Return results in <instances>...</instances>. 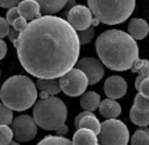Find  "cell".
<instances>
[{
	"label": "cell",
	"instance_id": "1",
	"mask_svg": "<svg viewBox=\"0 0 149 145\" xmlns=\"http://www.w3.org/2000/svg\"><path fill=\"white\" fill-rule=\"evenodd\" d=\"M25 71L36 78H59L78 62L81 42L68 20L44 15L28 22L15 42Z\"/></svg>",
	"mask_w": 149,
	"mask_h": 145
},
{
	"label": "cell",
	"instance_id": "2",
	"mask_svg": "<svg viewBox=\"0 0 149 145\" xmlns=\"http://www.w3.org/2000/svg\"><path fill=\"white\" fill-rule=\"evenodd\" d=\"M96 53L102 63L113 71L132 69L139 58V46L130 33L119 29L106 31L96 38Z\"/></svg>",
	"mask_w": 149,
	"mask_h": 145
},
{
	"label": "cell",
	"instance_id": "3",
	"mask_svg": "<svg viewBox=\"0 0 149 145\" xmlns=\"http://www.w3.org/2000/svg\"><path fill=\"white\" fill-rule=\"evenodd\" d=\"M0 99L12 111H26L37 99V86L26 75H13L0 89Z\"/></svg>",
	"mask_w": 149,
	"mask_h": 145
},
{
	"label": "cell",
	"instance_id": "4",
	"mask_svg": "<svg viewBox=\"0 0 149 145\" xmlns=\"http://www.w3.org/2000/svg\"><path fill=\"white\" fill-rule=\"evenodd\" d=\"M33 117L37 125L45 131H56L68 120V107L65 102L50 95L34 103Z\"/></svg>",
	"mask_w": 149,
	"mask_h": 145
},
{
	"label": "cell",
	"instance_id": "5",
	"mask_svg": "<svg viewBox=\"0 0 149 145\" xmlns=\"http://www.w3.org/2000/svg\"><path fill=\"white\" fill-rule=\"evenodd\" d=\"M87 4L94 16L107 25L124 22L135 9V0H87Z\"/></svg>",
	"mask_w": 149,
	"mask_h": 145
},
{
	"label": "cell",
	"instance_id": "6",
	"mask_svg": "<svg viewBox=\"0 0 149 145\" xmlns=\"http://www.w3.org/2000/svg\"><path fill=\"white\" fill-rule=\"evenodd\" d=\"M98 139L102 145H127L130 141V131L118 117L107 119L102 123Z\"/></svg>",
	"mask_w": 149,
	"mask_h": 145
},
{
	"label": "cell",
	"instance_id": "7",
	"mask_svg": "<svg viewBox=\"0 0 149 145\" xmlns=\"http://www.w3.org/2000/svg\"><path fill=\"white\" fill-rule=\"evenodd\" d=\"M59 84L63 94L68 96H81L88 86L87 75L79 67L71 69L66 74L59 77Z\"/></svg>",
	"mask_w": 149,
	"mask_h": 145
},
{
	"label": "cell",
	"instance_id": "8",
	"mask_svg": "<svg viewBox=\"0 0 149 145\" xmlns=\"http://www.w3.org/2000/svg\"><path fill=\"white\" fill-rule=\"evenodd\" d=\"M37 123L34 117L29 115H20L11 123V128L13 131V136L20 142L32 141L37 136Z\"/></svg>",
	"mask_w": 149,
	"mask_h": 145
},
{
	"label": "cell",
	"instance_id": "9",
	"mask_svg": "<svg viewBox=\"0 0 149 145\" xmlns=\"http://www.w3.org/2000/svg\"><path fill=\"white\" fill-rule=\"evenodd\" d=\"M130 119L139 127L149 125V96L137 92L133 100V106L130 111Z\"/></svg>",
	"mask_w": 149,
	"mask_h": 145
},
{
	"label": "cell",
	"instance_id": "10",
	"mask_svg": "<svg viewBox=\"0 0 149 145\" xmlns=\"http://www.w3.org/2000/svg\"><path fill=\"white\" fill-rule=\"evenodd\" d=\"M66 16H68V21L77 31H82V29L88 28L93 24V19H94L91 9L88 7L79 6V4H75L68 12Z\"/></svg>",
	"mask_w": 149,
	"mask_h": 145
},
{
	"label": "cell",
	"instance_id": "11",
	"mask_svg": "<svg viewBox=\"0 0 149 145\" xmlns=\"http://www.w3.org/2000/svg\"><path fill=\"white\" fill-rule=\"evenodd\" d=\"M77 67H79L87 75L88 84H96L104 75V67L102 65V61H98L93 57H84L82 59H78Z\"/></svg>",
	"mask_w": 149,
	"mask_h": 145
},
{
	"label": "cell",
	"instance_id": "12",
	"mask_svg": "<svg viewBox=\"0 0 149 145\" xmlns=\"http://www.w3.org/2000/svg\"><path fill=\"white\" fill-rule=\"evenodd\" d=\"M104 92L108 98L111 99H120L127 94L128 90V84H127L125 79L120 75H112L110 78L106 79L103 87Z\"/></svg>",
	"mask_w": 149,
	"mask_h": 145
},
{
	"label": "cell",
	"instance_id": "13",
	"mask_svg": "<svg viewBox=\"0 0 149 145\" xmlns=\"http://www.w3.org/2000/svg\"><path fill=\"white\" fill-rule=\"evenodd\" d=\"M17 7H19L20 15L25 17L28 21H32V20L38 19V17L42 16L41 7L36 0H23V1H20L17 4Z\"/></svg>",
	"mask_w": 149,
	"mask_h": 145
},
{
	"label": "cell",
	"instance_id": "14",
	"mask_svg": "<svg viewBox=\"0 0 149 145\" xmlns=\"http://www.w3.org/2000/svg\"><path fill=\"white\" fill-rule=\"evenodd\" d=\"M99 112L103 117L106 119H116L119 115L121 114V107L120 104L116 102V99H104L100 102L99 106Z\"/></svg>",
	"mask_w": 149,
	"mask_h": 145
},
{
	"label": "cell",
	"instance_id": "15",
	"mask_svg": "<svg viewBox=\"0 0 149 145\" xmlns=\"http://www.w3.org/2000/svg\"><path fill=\"white\" fill-rule=\"evenodd\" d=\"M128 33L135 40H143L148 36L149 33V25L148 22L143 19H132L128 24Z\"/></svg>",
	"mask_w": 149,
	"mask_h": 145
},
{
	"label": "cell",
	"instance_id": "16",
	"mask_svg": "<svg viewBox=\"0 0 149 145\" xmlns=\"http://www.w3.org/2000/svg\"><path fill=\"white\" fill-rule=\"evenodd\" d=\"M99 142V139L94 131L88 128H78V131L74 133L73 144H88L96 145Z\"/></svg>",
	"mask_w": 149,
	"mask_h": 145
},
{
	"label": "cell",
	"instance_id": "17",
	"mask_svg": "<svg viewBox=\"0 0 149 145\" xmlns=\"http://www.w3.org/2000/svg\"><path fill=\"white\" fill-rule=\"evenodd\" d=\"M41 7L42 15H56L65 8L68 0H36Z\"/></svg>",
	"mask_w": 149,
	"mask_h": 145
},
{
	"label": "cell",
	"instance_id": "18",
	"mask_svg": "<svg viewBox=\"0 0 149 145\" xmlns=\"http://www.w3.org/2000/svg\"><path fill=\"white\" fill-rule=\"evenodd\" d=\"M36 86L40 91H45L49 95H57L62 91L59 79L57 78H38L36 82Z\"/></svg>",
	"mask_w": 149,
	"mask_h": 145
},
{
	"label": "cell",
	"instance_id": "19",
	"mask_svg": "<svg viewBox=\"0 0 149 145\" xmlns=\"http://www.w3.org/2000/svg\"><path fill=\"white\" fill-rule=\"evenodd\" d=\"M100 96L99 94H96L95 91H84L81 95V107L83 109H87V111H95L96 108H99L100 106Z\"/></svg>",
	"mask_w": 149,
	"mask_h": 145
},
{
	"label": "cell",
	"instance_id": "20",
	"mask_svg": "<svg viewBox=\"0 0 149 145\" xmlns=\"http://www.w3.org/2000/svg\"><path fill=\"white\" fill-rule=\"evenodd\" d=\"M132 72H137V78L135 81V89L139 90L140 83L144 78L149 77V61L148 59H136L132 66Z\"/></svg>",
	"mask_w": 149,
	"mask_h": 145
},
{
	"label": "cell",
	"instance_id": "21",
	"mask_svg": "<svg viewBox=\"0 0 149 145\" xmlns=\"http://www.w3.org/2000/svg\"><path fill=\"white\" fill-rule=\"evenodd\" d=\"M100 125H102V123L98 120V117L91 112V114L84 115V116L82 117L77 128H88L98 135L99 132H100Z\"/></svg>",
	"mask_w": 149,
	"mask_h": 145
},
{
	"label": "cell",
	"instance_id": "22",
	"mask_svg": "<svg viewBox=\"0 0 149 145\" xmlns=\"http://www.w3.org/2000/svg\"><path fill=\"white\" fill-rule=\"evenodd\" d=\"M131 142H132L133 145L149 144V129H146V128L137 129V131L133 133L132 139H131Z\"/></svg>",
	"mask_w": 149,
	"mask_h": 145
},
{
	"label": "cell",
	"instance_id": "23",
	"mask_svg": "<svg viewBox=\"0 0 149 145\" xmlns=\"http://www.w3.org/2000/svg\"><path fill=\"white\" fill-rule=\"evenodd\" d=\"M13 137V131L8 124H0V145L11 144Z\"/></svg>",
	"mask_w": 149,
	"mask_h": 145
},
{
	"label": "cell",
	"instance_id": "24",
	"mask_svg": "<svg viewBox=\"0 0 149 145\" xmlns=\"http://www.w3.org/2000/svg\"><path fill=\"white\" fill-rule=\"evenodd\" d=\"M12 121H13L12 109L1 102V103H0V124H8L9 125Z\"/></svg>",
	"mask_w": 149,
	"mask_h": 145
},
{
	"label": "cell",
	"instance_id": "25",
	"mask_svg": "<svg viewBox=\"0 0 149 145\" xmlns=\"http://www.w3.org/2000/svg\"><path fill=\"white\" fill-rule=\"evenodd\" d=\"M38 144L40 145H42V144H73V140L66 139L65 136L56 135V136H46L45 139H42Z\"/></svg>",
	"mask_w": 149,
	"mask_h": 145
},
{
	"label": "cell",
	"instance_id": "26",
	"mask_svg": "<svg viewBox=\"0 0 149 145\" xmlns=\"http://www.w3.org/2000/svg\"><path fill=\"white\" fill-rule=\"evenodd\" d=\"M78 37H79L81 45H86V44H88V42H91V40H93V37H94V25L93 26L90 25L88 28L79 31Z\"/></svg>",
	"mask_w": 149,
	"mask_h": 145
},
{
	"label": "cell",
	"instance_id": "27",
	"mask_svg": "<svg viewBox=\"0 0 149 145\" xmlns=\"http://www.w3.org/2000/svg\"><path fill=\"white\" fill-rule=\"evenodd\" d=\"M21 15H20V11H19V7H11V8L8 9V12H7V21L9 22V25H13L15 20L17 19V17H20Z\"/></svg>",
	"mask_w": 149,
	"mask_h": 145
},
{
	"label": "cell",
	"instance_id": "28",
	"mask_svg": "<svg viewBox=\"0 0 149 145\" xmlns=\"http://www.w3.org/2000/svg\"><path fill=\"white\" fill-rule=\"evenodd\" d=\"M9 22L7 21V19L0 16V38H4V37L8 36L9 33Z\"/></svg>",
	"mask_w": 149,
	"mask_h": 145
},
{
	"label": "cell",
	"instance_id": "29",
	"mask_svg": "<svg viewBox=\"0 0 149 145\" xmlns=\"http://www.w3.org/2000/svg\"><path fill=\"white\" fill-rule=\"evenodd\" d=\"M26 25H28V20L25 19V17H23V16H20V17H17L16 20H15V22H13V28L15 29H17L19 32H21V31H24V29L26 28Z\"/></svg>",
	"mask_w": 149,
	"mask_h": 145
},
{
	"label": "cell",
	"instance_id": "30",
	"mask_svg": "<svg viewBox=\"0 0 149 145\" xmlns=\"http://www.w3.org/2000/svg\"><path fill=\"white\" fill-rule=\"evenodd\" d=\"M137 91L141 92L143 95H145V96H149V77H146V78H144L141 81L140 87H139Z\"/></svg>",
	"mask_w": 149,
	"mask_h": 145
},
{
	"label": "cell",
	"instance_id": "31",
	"mask_svg": "<svg viewBox=\"0 0 149 145\" xmlns=\"http://www.w3.org/2000/svg\"><path fill=\"white\" fill-rule=\"evenodd\" d=\"M20 3V0H0V7L1 8H11Z\"/></svg>",
	"mask_w": 149,
	"mask_h": 145
},
{
	"label": "cell",
	"instance_id": "32",
	"mask_svg": "<svg viewBox=\"0 0 149 145\" xmlns=\"http://www.w3.org/2000/svg\"><path fill=\"white\" fill-rule=\"evenodd\" d=\"M19 34L20 32L17 31V29H15L13 26H12L11 29H9V33H8V38L12 41V44H15V42L17 41V38H19Z\"/></svg>",
	"mask_w": 149,
	"mask_h": 145
},
{
	"label": "cell",
	"instance_id": "33",
	"mask_svg": "<svg viewBox=\"0 0 149 145\" xmlns=\"http://www.w3.org/2000/svg\"><path fill=\"white\" fill-rule=\"evenodd\" d=\"M7 50H8V49H7V44L0 38V59H3L4 57H6Z\"/></svg>",
	"mask_w": 149,
	"mask_h": 145
},
{
	"label": "cell",
	"instance_id": "34",
	"mask_svg": "<svg viewBox=\"0 0 149 145\" xmlns=\"http://www.w3.org/2000/svg\"><path fill=\"white\" fill-rule=\"evenodd\" d=\"M56 132H57V135H59V136H65V135H68V132H69V127L66 125V124H63V125H61L59 128H57Z\"/></svg>",
	"mask_w": 149,
	"mask_h": 145
},
{
	"label": "cell",
	"instance_id": "35",
	"mask_svg": "<svg viewBox=\"0 0 149 145\" xmlns=\"http://www.w3.org/2000/svg\"><path fill=\"white\" fill-rule=\"evenodd\" d=\"M91 112H93V111H87V109H84L83 112H81V114H79L78 116L75 117V127H78L79 121H81V119H82V117L84 116V115H88V114H91Z\"/></svg>",
	"mask_w": 149,
	"mask_h": 145
},
{
	"label": "cell",
	"instance_id": "36",
	"mask_svg": "<svg viewBox=\"0 0 149 145\" xmlns=\"http://www.w3.org/2000/svg\"><path fill=\"white\" fill-rule=\"evenodd\" d=\"M75 6V1L74 0H68V3H66V6H65V8H63V11H65V13L68 15V12L70 11L73 7Z\"/></svg>",
	"mask_w": 149,
	"mask_h": 145
},
{
	"label": "cell",
	"instance_id": "37",
	"mask_svg": "<svg viewBox=\"0 0 149 145\" xmlns=\"http://www.w3.org/2000/svg\"><path fill=\"white\" fill-rule=\"evenodd\" d=\"M48 96H50V95H49L48 92H45V91H41V92H40V98H41V99L48 98Z\"/></svg>",
	"mask_w": 149,
	"mask_h": 145
}]
</instances>
